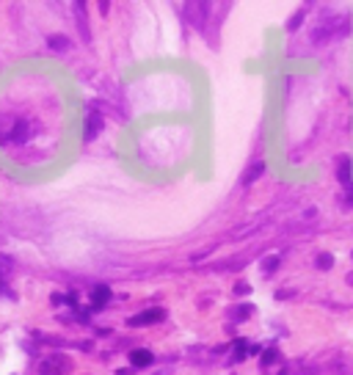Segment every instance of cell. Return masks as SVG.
I'll return each instance as SVG.
<instances>
[{
	"label": "cell",
	"mask_w": 353,
	"mask_h": 375,
	"mask_svg": "<svg viewBox=\"0 0 353 375\" xmlns=\"http://www.w3.org/2000/svg\"><path fill=\"white\" fill-rule=\"evenodd\" d=\"M163 317H166L163 309H146V312H141V315L130 317V326H152V323L163 320Z\"/></svg>",
	"instance_id": "obj_1"
},
{
	"label": "cell",
	"mask_w": 353,
	"mask_h": 375,
	"mask_svg": "<svg viewBox=\"0 0 353 375\" xmlns=\"http://www.w3.org/2000/svg\"><path fill=\"white\" fill-rule=\"evenodd\" d=\"M91 301H94V309H102V306L111 301V290H108L105 284L94 287V295H91Z\"/></svg>",
	"instance_id": "obj_2"
},
{
	"label": "cell",
	"mask_w": 353,
	"mask_h": 375,
	"mask_svg": "<svg viewBox=\"0 0 353 375\" xmlns=\"http://www.w3.org/2000/svg\"><path fill=\"white\" fill-rule=\"evenodd\" d=\"M130 362H132V367H149L152 364V353L149 351H132Z\"/></svg>",
	"instance_id": "obj_3"
},
{
	"label": "cell",
	"mask_w": 353,
	"mask_h": 375,
	"mask_svg": "<svg viewBox=\"0 0 353 375\" xmlns=\"http://www.w3.org/2000/svg\"><path fill=\"white\" fill-rule=\"evenodd\" d=\"M100 127H102V119H100L97 114H91L89 119H86V138H97Z\"/></svg>",
	"instance_id": "obj_4"
},
{
	"label": "cell",
	"mask_w": 353,
	"mask_h": 375,
	"mask_svg": "<svg viewBox=\"0 0 353 375\" xmlns=\"http://www.w3.org/2000/svg\"><path fill=\"white\" fill-rule=\"evenodd\" d=\"M262 163H254V166H251V171H248V174H245V177H243V182L245 185H248V182H254V179H257L259 177V174H262Z\"/></svg>",
	"instance_id": "obj_5"
},
{
	"label": "cell",
	"mask_w": 353,
	"mask_h": 375,
	"mask_svg": "<svg viewBox=\"0 0 353 375\" xmlns=\"http://www.w3.org/2000/svg\"><path fill=\"white\" fill-rule=\"evenodd\" d=\"M340 179H342V182L351 179V160H348V157L342 160V166H340Z\"/></svg>",
	"instance_id": "obj_6"
},
{
	"label": "cell",
	"mask_w": 353,
	"mask_h": 375,
	"mask_svg": "<svg viewBox=\"0 0 353 375\" xmlns=\"http://www.w3.org/2000/svg\"><path fill=\"white\" fill-rule=\"evenodd\" d=\"M331 265H334V259H331V254H320V256H317V268L329 270Z\"/></svg>",
	"instance_id": "obj_7"
},
{
	"label": "cell",
	"mask_w": 353,
	"mask_h": 375,
	"mask_svg": "<svg viewBox=\"0 0 353 375\" xmlns=\"http://www.w3.org/2000/svg\"><path fill=\"white\" fill-rule=\"evenodd\" d=\"M245 351H248V348H245V342H235V356H237V359H243Z\"/></svg>",
	"instance_id": "obj_8"
},
{
	"label": "cell",
	"mask_w": 353,
	"mask_h": 375,
	"mask_svg": "<svg viewBox=\"0 0 353 375\" xmlns=\"http://www.w3.org/2000/svg\"><path fill=\"white\" fill-rule=\"evenodd\" d=\"M276 265H279V256H270V259L265 262V270H273Z\"/></svg>",
	"instance_id": "obj_9"
},
{
	"label": "cell",
	"mask_w": 353,
	"mask_h": 375,
	"mask_svg": "<svg viewBox=\"0 0 353 375\" xmlns=\"http://www.w3.org/2000/svg\"><path fill=\"white\" fill-rule=\"evenodd\" d=\"M301 19H304V14H295V17L290 19V30H293V28H298V25H301Z\"/></svg>",
	"instance_id": "obj_10"
},
{
	"label": "cell",
	"mask_w": 353,
	"mask_h": 375,
	"mask_svg": "<svg viewBox=\"0 0 353 375\" xmlns=\"http://www.w3.org/2000/svg\"><path fill=\"white\" fill-rule=\"evenodd\" d=\"M273 359H276V351H268V353H265V356H262V362H265V364H270V362H273Z\"/></svg>",
	"instance_id": "obj_11"
},
{
	"label": "cell",
	"mask_w": 353,
	"mask_h": 375,
	"mask_svg": "<svg viewBox=\"0 0 353 375\" xmlns=\"http://www.w3.org/2000/svg\"><path fill=\"white\" fill-rule=\"evenodd\" d=\"M50 44H53V47H69V42H61V39H53Z\"/></svg>",
	"instance_id": "obj_12"
},
{
	"label": "cell",
	"mask_w": 353,
	"mask_h": 375,
	"mask_svg": "<svg viewBox=\"0 0 353 375\" xmlns=\"http://www.w3.org/2000/svg\"><path fill=\"white\" fill-rule=\"evenodd\" d=\"M348 202H351V204H353V188H351V193H348Z\"/></svg>",
	"instance_id": "obj_13"
}]
</instances>
